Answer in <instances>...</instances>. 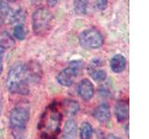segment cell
<instances>
[{
	"instance_id": "obj_1",
	"label": "cell",
	"mask_w": 149,
	"mask_h": 139,
	"mask_svg": "<svg viewBox=\"0 0 149 139\" xmlns=\"http://www.w3.org/2000/svg\"><path fill=\"white\" fill-rule=\"evenodd\" d=\"M29 83L26 64H17L8 72L7 86L12 94L27 95L29 93Z\"/></svg>"
},
{
	"instance_id": "obj_2",
	"label": "cell",
	"mask_w": 149,
	"mask_h": 139,
	"mask_svg": "<svg viewBox=\"0 0 149 139\" xmlns=\"http://www.w3.org/2000/svg\"><path fill=\"white\" fill-rule=\"evenodd\" d=\"M61 114L54 107L47 109L40 120L39 129L42 136L47 139H54L60 131Z\"/></svg>"
},
{
	"instance_id": "obj_3",
	"label": "cell",
	"mask_w": 149,
	"mask_h": 139,
	"mask_svg": "<svg viewBox=\"0 0 149 139\" xmlns=\"http://www.w3.org/2000/svg\"><path fill=\"white\" fill-rule=\"evenodd\" d=\"M30 119V113L23 107H15L9 114V125L11 133L15 139H24L26 136V125Z\"/></svg>"
},
{
	"instance_id": "obj_4",
	"label": "cell",
	"mask_w": 149,
	"mask_h": 139,
	"mask_svg": "<svg viewBox=\"0 0 149 139\" xmlns=\"http://www.w3.org/2000/svg\"><path fill=\"white\" fill-rule=\"evenodd\" d=\"M52 14L46 8H38L33 12L32 28L36 35H44L49 30Z\"/></svg>"
},
{
	"instance_id": "obj_5",
	"label": "cell",
	"mask_w": 149,
	"mask_h": 139,
	"mask_svg": "<svg viewBox=\"0 0 149 139\" xmlns=\"http://www.w3.org/2000/svg\"><path fill=\"white\" fill-rule=\"evenodd\" d=\"M80 45L87 49H97L104 45V39L102 32L94 28H90L82 31L78 35Z\"/></svg>"
},
{
	"instance_id": "obj_6",
	"label": "cell",
	"mask_w": 149,
	"mask_h": 139,
	"mask_svg": "<svg viewBox=\"0 0 149 139\" xmlns=\"http://www.w3.org/2000/svg\"><path fill=\"white\" fill-rule=\"evenodd\" d=\"M83 67V62L82 61H73L69 64V66L64 68L62 70L59 74L57 75V81L61 85L65 86V87H69L71 86L74 79L77 78L78 75V72H80V70Z\"/></svg>"
},
{
	"instance_id": "obj_7",
	"label": "cell",
	"mask_w": 149,
	"mask_h": 139,
	"mask_svg": "<svg viewBox=\"0 0 149 139\" xmlns=\"http://www.w3.org/2000/svg\"><path fill=\"white\" fill-rule=\"evenodd\" d=\"M77 92L83 100L90 101L94 95V86L90 80L83 79L77 85Z\"/></svg>"
},
{
	"instance_id": "obj_8",
	"label": "cell",
	"mask_w": 149,
	"mask_h": 139,
	"mask_svg": "<svg viewBox=\"0 0 149 139\" xmlns=\"http://www.w3.org/2000/svg\"><path fill=\"white\" fill-rule=\"evenodd\" d=\"M92 115L98 122H100L101 123H104V124L108 123L111 120L110 109L108 105L105 103H102L98 107H96L94 110H93Z\"/></svg>"
},
{
	"instance_id": "obj_9",
	"label": "cell",
	"mask_w": 149,
	"mask_h": 139,
	"mask_svg": "<svg viewBox=\"0 0 149 139\" xmlns=\"http://www.w3.org/2000/svg\"><path fill=\"white\" fill-rule=\"evenodd\" d=\"M27 74L29 78V82L37 83L42 78V69L40 65L36 61H31L26 64Z\"/></svg>"
},
{
	"instance_id": "obj_10",
	"label": "cell",
	"mask_w": 149,
	"mask_h": 139,
	"mask_svg": "<svg viewBox=\"0 0 149 139\" xmlns=\"http://www.w3.org/2000/svg\"><path fill=\"white\" fill-rule=\"evenodd\" d=\"M115 114L118 122H124L129 118V103L125 100H119L115 106Z\"/></svg>"
},
{
	"instance_id": "obj_11",
	"label": "cell",
	"mask_w": 149,
	"mask_h": 139,
	"mask_svg": "<svg viewBox=\"0 0 149 139\" xmlns=\"http://www.w3.org/2000/svg\"><path fill=\"white\" fill-rule=\"evenodd\" d=\"M126 65H127L126 58H124V56L120 54L115 55L110 60V68L116 73L122 72L126 68Z\"/></svg>"
},
{
	"instance_id": "obj_12",
	"label": "cell",
	"mask_w": 149,
	"mask_h": 139,
	"mask_svg": "<svg viewBox=\"0 0 149 139\" xmlns=\"http://www.w3.org/2000/svg\"><path fill=\"white\" fill-rule=\"evenodd\" d=\"M15 45V39L8 32L4 31L0 32V48L3 50L12 48Z\"/></svg>"
},
{
	"instance_id": "obj_13",
	"label": "cell",
	"mask_w": 149,
	"mask_h": 139,
	"mask_svg": "<svg viewBox=\"0 0 149 139\" xmlns=\"http://www.w3.org/2000/svg\"><path fill=\"white\" fill-rule=\"evenodd\" d=\"M62 109L64 111L65 114L67 115H74L79 110V105L77 101L72 99H67L63 101L62 103Z\"/></svg>"
},
{
	"instance_id": "obj_14",
	"label": "cell",
	"mask_w": 149,
	"mask_h": 139,
	"mask_svg": "<svg viewBox=\"0 0 149 139\" xmlns=\"http://www.w3.org/2000/svg\"><path fill=\"white\" fill-rule=\"evenodd\" d=\"M63 134L67 139H74L77 134V122L74 120H69L66 122L63 128Z\"/></svg>"
},
{
	"instance_id": "obj_15",
	"label": "cell",
	"mask_w": 149,
	"mask_h": 139,
	"mask_svg": "<svg viewBox=\"0 0 149 139\" xmlns=\"http://www.w3.org/2000/svg\"><path fill=\"white\" fill-rule=\"evenodd\" d=\"M88 73L91 74V78L96 82H104L106 79V72L105 71L102 69H99L97 67H92V66H88Z\"/></svg>"
},
{
	"instance_id": "obj_16",
	"label": "cell",
	"mask_w": 149,
	"mask_h": 139,
	"mask_svg": "<svg viewBox=\"0 0 149 139\" xmlns=\"http://www.w3.org/2000/svg\"><path fill=\"white\" fill-rule=\"evenodd\" d=\"M12 12V9L9 8L8 3L0 0V19H1V21H6L9 22Z\"/></svg>"
},
{
	"instance_id": "obj_17",
	"label": "cell",
	"mask_w": 149,
	"mask_h": 139,
	"mask_svg": "<svg viewBox=\"0 0 149 139\" xmlns=\"http://www.w3.org/2000/svg\"><path fill=\"white\" fill-rule=\"evenodd\" d=\"M90 0H73L74 10L78 15H84L87 13V6Z\"/></svg>"
},
{
	"instance_id": "obj_18",
	"label": "cell",
	"mask_w": 149,
	"mask_h": 139,
	"mask_svg": "<svg viewBox=\"0 0 149 139\" xmlns=\"http://www.w3.org/2000/svg\"><path fill=\"white\" fill-rule=\"evenodd\" d=\"M93 132V128L88 122H84L80 128V139H90L91 133Z\"/></svg>"
},
{
	"instance_id": "obj_19",
	"label": "cell",
	"mask_w": 149,
	"mask_h": 139,
	"mask_svg": "<svg viewBox=\"0 0 149 139\" xmlns=\"http://www.w3.org/2000/svg\"><path fill=\"white\" fill-rule=\"evenodd\" d=\"M13 37L16 38L18 40H24L25 37H26V32L24 27H23L22 24H18L14 27L13 29Z\"/></svg>"
},
{
	"instance_id": "obj_20",
	"label": "cell",
	"mask_w": 149,
	"mask_h": 139,
	"mask_svg": "<svg viewBox=\"0 0 149 139\" xmlns=\"http://www.w3.org/2000/svg\"><path fill=\"white\" fill-rule=\"evenodd\" d=\"M107 4H108V0H96L95 8L98 10H104L107 8Z\"/></svg>"
},
{
	"instance_id": "obj_21",
	"label": "cell",
	"mask_w": 149,
	"mask_h": 139,
	"mask_svg": "<svg viewBox=\"0 0 149 139\" xmlns=\"http://www.w3.org/2000/svg\"><path fill=\"white\" fill-rule=\"evenodd\" d=\"M104 134H102V133L100 130H96V131L93 130V132L90 137V139H104Z\"/></svg>"
},
{
	"instance_id": "obj_22",
	"label": "cell",
	"mask_w": 149,
	"mask_h": 139,
	"mask_svg": "<svg viewBox=\"0 0 149 139\" xmlns=\"http://www.w3.org/2000/svg\"><path fill=\"white\" fill-rule=\"evenodd\" d=\"M46 1H47V5L50 8L55 7L56 5H57V3L59 2L58 0H46Z\"/></svg>"
},
{
	"instance_id": "obj_23",
	"label": "cell",
	"mask_w": 149,
	"mask_h": 139,
	"mask_svg": "<svg viewBox=\"0 0 149 139\" xmlns=\"http://www.w3.org/2000/svg\"><path fill=\"white\" fill-rule=\"evenodd\" d=\"M104 139H121V138H119V137H118V136H114V134H108V136H105Z\"/></svg>"
},
{
	"instance_id": "obj_24",
	"label": "cell",
	"mask_w": 149,
	"mask_h": 139,
	"mask_svg": "<svg viewBox=\"0 0 149 139\" xmlns=\"http://www.w3.org/2000/svg\"><path fill=\"white\" fill-rule=\"evenodd\" d=\"M3 72V65H2V60H0V74Z\"/></svg>"
},
{
	"instance_id": "obj_25",
	"label": "cell",
	"mask_w": 149,
	"mask_h": 139,
	"mask_svg": "<svg viewBox=\"0 0 149 139\" xmlns=\"http://www.w3.org/2000/svg\"><path fill=\"white\" fill-rule=\"evenodd\" d=\"M1 112H2V101L0 100V115H1Z\"/></svg>"
},
{
	"instance_id": "obj_26",
	"label": "cell",
	"mask_w": 149,
	"mask_h": 139,
	"mask_svg": "<svg viewBox=\"0 0 149 139\" xmlns=\"http://www.w3.org/2000/svg\"><path fill=\"white\" fill-rule=\"evenodd\" d=\"M8 2H15V1H17V0H7Z\"/></svg>"
},
{
	"instance_id": "obj_27",
	"label": "cell",
	"mask_w": 149,
	"mask_h": 139,
	"mask_svg": "<svg viewBox=\"0 0 149 139\" xmlns=\"http://www.w3.org/2000/svg\"><path fill=\"white\" fill-rule=\"evenodd\" d=\"M62 139H67V138H65V137H63Z\"/></svg>"
},
{
	"instance_id": "obj_28",
	"label": "cell",
	"mask_w": 149,
	"mask_h": 139,
	"mask_svg": "<svg viewBox=\"0 0 149 139\" xmlns=\"http://www.w3.org/2000/svg\"><path fill=\"white\" fill-rule=\"evenodd\" d=\"M1 21H1V19H0V22H1Z\"/></svg>"
},
{
	"instance_id": "obj_29",
	"label": "cell",
	"mask_w": 149,
	"mask_h": 139,
	"mask_svg": "<svg viewBox=\"0 0 149 139\" xmlns=\"http://www.w3.org/2000/svg\"><path fill=\"white\" fill-rule=\"evenodd\" d=\"M58 1H61V0H58Z\"/></svg>"
}]
</instances>
